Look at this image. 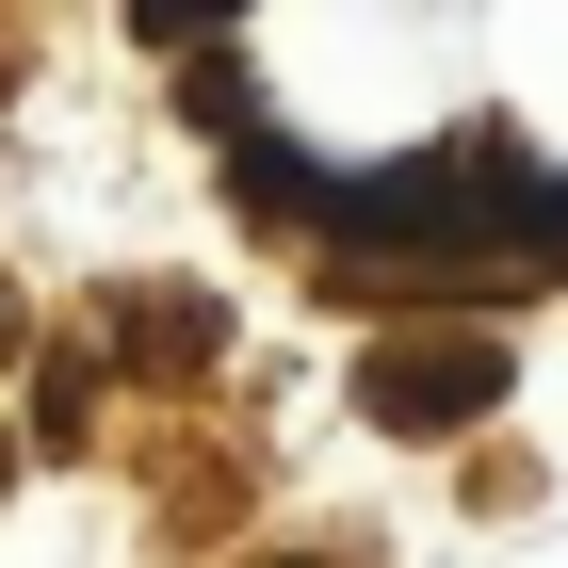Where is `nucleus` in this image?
Returning <instances> with one entry per match:
<instances>
[{
    "label": "nucleus",
    "mask_w": 568,
    "mask_h": 568,
    "mask_svg": "<svg viewBox=\"0 0 568 568\" xmlns=\"http://www.w3.org/2000/svg\"><path fill=\"white\" fill-rule=\"evenodd\" d=\"M357 406H374L390 438H455V423H487V406H504V342H487V325L374 342V357H357Z\"/></svg>",
    "instance_id": "obj_1"
}]
</instances>
